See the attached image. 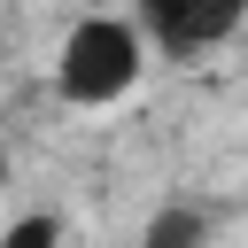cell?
Instances as JSON below:
<instances>
[{"instance_id": "3957f363", "label": "cell", "mask_w": 248, "mask_h": 248, "mask_svg": "<svg viewBox=\"0 0 248 248\" xmlns=\"http://www.w3.org/2000/svg\"><path fill=\"white\" fill-rule=\"evenodd\" d=\"M140 248H209V209H186V202L155 209L147 232H140Z\"/></svg>"}, {"instance_id": "7a4b0ae2", "label": "cell", "mask_w": 248, "mask_h": 248, "mask_svg": "<svg viewBox=\"0 0 248 248\" xmlns=\"http://www.w3.org/2000/svg\"><path fill=\"white\" fill-rule=\"evenodd\" d=\"M124 16L140 23V39H147L155 54L194 62V54L225 46V39L248 23V0H132Z\"/></svg>"}, {"instance_id": "6da1fadb", "label": "cell", "mask_w": 248, "mask_h": 248, "mask_svg": "<svg viewBox=\"0 0 248 248\" xmlns=\"http://www.w3.org/2000/svg\"><path fill=\"white\" fill-rule=\"evenodd\" d=\"M140 78H147V39H140V23L116 16V8L78 16V23L62 31V46H54V93H62L70 108H116Z\"/></svg>"}, {"instance_id": "277c9868", "label": "cell", "mask_w": 248, "mask_h": 248, "mask_svg": "<svg viewBox=\"0 0 248 248\" xmlns=\"http://www.w3.org/2000/svg\"><path fill=\"white\" fill-rule=\"evenodd\" d=\"M0 248H62V217L54 209H31V217H16L0 232Z\"/></svg>"}]
</instances>
